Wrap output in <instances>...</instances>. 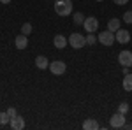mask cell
Segmentation results:
<instances>
[{
	"label": "cell",
	"instance_id": "e0dca14e",
	"mask_svg": "<svg viewBox=\"0 0 132 130\" xmlns=\"http://www.w3.org/2000/svg\"><path fill=\"white\" fill-rule=\"evenodd\" d=\"M11 121V116L7 114V111L5 112H0V125H5V123H9Z\"/></svg>",
	"mask_w": 132,
	"mask_h": 130
},
{
	"label": "cell",
	"instance_id": "ba28073f",
	"mask_svg": "<svg viewBox=\"0 0 132 130\" xmlns=\"http://www.w3.org/2000/svg\"><path fill=\"white\" fill-rule=\"evenodd\" d=\"M114 37H116V40H118L120 44H127V42L130 40V33L127 30H123V28H118V30L114 32Z\"/></svg>",
	"mask_w": 132,
	"mask_h": 130
},
{
	"label": "cell",
	"instance_id": "8fae6325",
	"mask_svg": "<svg viewBox=\"0 0 132 130\" xmlns=\"http://www.w3.org/2000/svg\"><path fill=\"white\" fill-rule=\"evenodd\" d=\"M14 44H16V48H18V49H25V48L28 46V39H27V35L20 33V35L16 37V40H14Z\"/></svg>",
	"mask_w": 132,
	"mask_h": 130
},
{
	"label": "cell",
	"instance_id": "7a4b0ae2",
	"mask_svg": "<svg viewBox=\"0 0 132 130\" xmlns=\"http://www.w3.org/2000/svg\"><path fill=\"white\" fill-rule=\"evenodd\" d=\"M69 44H71L74 49H81L85 48V44H86V37L83 35V33H71V37H69Z\"/></svg>",
	"mask_w": 132,
	"mask_h": 130
},
{
	"label": "cell",
	"instance_id": "277c9868",
	"mask_svg": "<svg viewBox=\"0 0 132 130\" xmlns=\"http://www.w3.org/2000/svg\"><path fill=\"white\" fill-rule=\"evenodd\" d=\"M50 70H51V74H55V76H62V74H65L67 65H65V62H62V60H55L50 63Z\"/></svg>",
	"mask_w": 132,
	"mask_h": 130
},
{
	"label": "cell",
	"instance_id": "d6986e66",
	"mask_svg": "<svg viewBox=\"0 0 132 130\" xmlns=\"http://www.w3.org/2000/svg\"><path fill=\"white\" fill-rule=\"evenodd\" d=\"M127 111H129V104H127V102H122V104L118 106V112H122V114H125Z\"/></svg>",
	"mask_w": 132,
	"mask_h": 130
},
{
	"label": "cell",
	"instance_id": "3957f363",
	"mask_svg": "<svg viewBox=\"0 0 132 130\" xmlns=\"http://www.w3.org/2000/svg\"><path fill=\"white\" fill-rule=\"evenodd\" d=\"M97 40H99L101 44H104V46H113L114 40H116V37H114V32L106 30V32H101V33H99Z\"/></svg>",
	"mask_w": 132,
	"mask_h": 130
},
{
	"label": "cell",
	"instance_id": "ac0fdd59",
	"mask_svg": "<svg viewBox=\"0 0 132 130\" xmlns=\"http://www.w3.org/2000/svg\"><path fill=\"white\" fill-rule=\"evenodd\" d=\"M21 33L27 35V37H28V33H32V25L30 23H25V25L21 27Z\"/></svg>",
	"mask_w": 132,
	"mask_h": 130
},
{
	"label": "cell",
	"instance_id": "6da1fadb",
	"mask_svg": "<svg viewBox=\"0 0 132 130\" xmlns=\"http://www.w3.org/2000/svg\"><path fill=\"white\" fill-rule=\"evenodd\" d=\"M55 12L58 16H69L72 12V0H55Z\"/></svg>",
	"mask_w": 132,
	"mask_h": 130
},
{
	"label": "cell",
	"instance_id": "5b68a950",
	"mask_svg": "<svg viewBox=\"0 0 132 130\" xmlns=\"http://www.w3.org/2000/svg\"><path fill=\"white\" fill-rule=\"evenodd\" d=\"M109 125H111L113 128H122V127H125V114L114 112L111 116V120H109Z\"/></svg>",
	"mask_w": 132,
	"mask_h": 130
},
{
	"label": "cell",
	"instance_id": "2e32d148",
	"mask_svg": "<svg viewBox=\"0 0 132 130\" xmlns=\"http://www.w3.org/2000/svg\"><path fill=\"white\" fill-rule=\"evenodd\" d=\"M83 23H85V16L81 12H76L74 14V25H83Z\"/></svg>",
	"mask_w": 132,
	"mask_h": 130
},
{
	"label": "cell",
	"instance_id": "9a60e30c",
	"mask_svg": "<svg viewBox=\"0 0 132 130\" xmlns=\"http://www.w3.org/2000/svg\"><path fill=\"white\" fill-rule=\"evenodd\" d=\"M118 28H120V20H118V18H113V20L108 21V30L116 32Z\"/></svg>",
	"mask_w": 132,
	"mask_h": 130
},
{
	"label": "cell",
	"instance_id": "7402d4cb",
	"mask_svg": "<svg viewBox=\"0 0 132 130\" xmlns=\"http://www.w3.org/2000/svg\"><path fill=\"white\" fill-rule=\"evenodd\" d=\"M7 114H9L11 118H14V116H18V111L14 109V107H9V109H7Z\"/></svg>",
	"mask_w": 132,
	"mask_h": 130
},
{
	"label": "cell",
	"instance_id": "ffe728a7",
	"mask_svg": "<svg viewBox=\"0 0 132 130\" xmlns=\"http://www.w3.org/2000/svg\"><path fill=\"white\" fill-rule=\"evenodd\" d=\"M123 21H125V23H129V25L132 23V11H127V12L123 14Z\"/></svg>",
	"mask_w": 132,
	"mask_h": 130
},
{
	"label": "cell",
	"instance_id": "8992f818",
	"mask_svg": "<svg viewBox=\"0 0 132 130\" xmlns=\"http://www.w3.org/2000/svg\"><path fill=\"white\" fill-rule=\"evenodd\" d=\"M83 27H85V30L88 32V33H93V32H97V28H99V21H97V18H93V16L85 18Z\"/></svg>",
	"mask_w": 132,
	"mask_h": 130
},
{
	"label": "cell",
	"instance_id": "44dd1931",
	"mask_svg": "<svg viewBox=\"0 0 132 130\" xmlns=\"http://www.w3.org/2000/svg\"><path fill=\"white\" fill-rule=\"evenodd\" d=\"M95 42H97V37H95V35H93V33H88V35H86V44H95Z\"/></svg>",
	"mask_w": 132,
	"mask_h": 130
},
{
	"label": "cell",
	"instance_id": "9c48e42d",
	"mask_svg": "<svg viewBox=\"0 0 132 130\" xmlns=\"http://www.w3.org/2000/svg\"><path fill=\"white\" fill-rule=\"evenodd\" d=\"M9 123H11V128H12V130H23V128H25V120L21 118L20 114L14 116V118H11Z\"/></svg>",
	"mask_w": 132,
	"mask_h": 130
},
{
	"label": "cell",
	"instance_id": "52a82bcc",
	"mask_svg": "<svg viewBox=\"0 0 132 130\" xmlns=\"http://www.w3.org/2000/svg\"><path fill=\"white\" fill-rule=\"evenodd\" d=\"M118 62L122 63L123 67H132V51H127V49L120 51V55H118Z\"/></svg>",
	"mask_w": 132,
	"mask_h": 130
},
{
	"label": "cell",
	"instance_id": "cb8c5ba5",
	"mask_svg": "<svg viewBox=\"0 0 132 130\" xmlns=\"http://www.w3.org/2000/svg\"><path fill=\"white\" fill-rule=\"evenodd\" d=\"M0 2H2V4H9L11 0H0Z\"/></svg>",
	"mask_w": 132,
	"mask_h": 130
},
{
	"label": "cell",
	"instance_id": "4fadbf2b",
	"mask_svg": "<svg viewBox=\"0 0 132 130\" xmlns=\"http://www.w3.org/2000/svg\"><path fill=\"white\" fill-rule=\"evenodd\" d=\"M123 90L125 91H132V74H125V77H123Z\"/></svg>",
	"mask_w": 132,
	"mask_h": 130
},
{
	"label": "cell",
	"instance_id": "d4e9b609",
	"mask_svg": "<svg viewBox=\"0 0 132 130\" xmlns=\"http://www.w3.org/2000/svg\"><path fill=\"white\" fill-rule=\"evenodd\" d=\"M97 2H104V0H97Z\"/></svg>",
	"mask_w": 132,
	"mask_h": 130
},
{
	"label": "cell",
	"instance_id": "5bb4252c",
	"mask_svg": "<svg viewBox=\"0 0 132 130\" xmlns=\"http://www.w3.org/2000/svg\"><path fill=\"white\" fill-rule=\"evenodd\" d=\"M35 65H37V69H48V58H46V56H37V58H35Z\"/></svg>",
	"mask_w": 132,
	"mask_h": 130
},
{
	"label": "cell",
	"instance_id": "603a6c76",
	"mask_svg": "<svg viewBox=\"0 0 132 130\" xmlns=\"http://www.w3.org/2000/svg\"><path fill=\"white\" fill-rule=\"evenodd\" d=\"M113 2H114V4H118V5H125L129 0H113Z\"/></svg>",
	"mask_w": 132,
	"mask_h": 130
},
{
	"label": "cell",
	"instance_id": "7c38bea8",
	"mask_svg": "<svg viewBox=\"0 0 132 130\" xmlns=\"http://www.w3.org/2000/svg\"><path fill=\"white\" fill-rule=\"evenodd\" d=\"M83 128L85 130H97L99 128V123L93 120V118H88V120H85V123H83Z\"/></svg>",
	"mask_w": 132,
	"mask_h": 130
},
{
	"label": "cell",
	"instance_id": "30bf717a",
	"mask_svg": "<svg viewBox=\"0 0 132 130\" xmlns=\"http://www.w3.org/2000/svg\"><path fill=\"white\" fill-rule=\"evenodd\" d=\"M67 42H69V39H65L62 33L55 35V39H53V44H55V48H56V49H63V48L67 46Z\"/></svg>",
	"mask_w": 132,
	"mask_h": 130
}]
</instances>
